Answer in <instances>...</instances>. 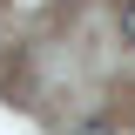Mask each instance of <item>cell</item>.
<instances>
[{
    "instance_id": "1",
    "label": "cell",
    "mask_w": 135,
    "mask_h": 135,
    "mask_svg": "<svg viewBox=\"0 0 135 135\" xmlns=\"http://www.w3.org/2000/svg\"><path fill=\"white\" fill-rule=\"evenodd\" d=\"M74 135H115V128H108V122H81Z\"/></svg>"
},
{
    "instance_id": "2",
    "label": "cell",
    "mask_w": 135,
    "mask_h": 135,
    "mask_svg": "<svg viewBox=\"0 0 135 135\" xmlns=\"http://www.w3.org/2000/svg\"><path fill=\"white\" fill-rule=\"evenodd\" d=\"M122 34H128V41H135V0H128V7H122Z\"/></svg>"
}]
</instances>
